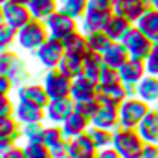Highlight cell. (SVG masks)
I'll return each mask as SVG.
<instances>
[{
	"label": "cell",
	"mask_w": 158,
	"mask_h": 158,
	"mask_svg": "<svg viewBox=\"0 0 158 158\" xmlns=\"http://www.w3.org/2000/svg\"><path fill=\"white\" fill-rule=\"evenodd\" d=\"M86 136L90 138V142L94 143V147L98 151L99 149L112 147V131H105V129H99V127L90 125L88 131H86Z\"/></svg>",
	"instance_id": "f546056e"
},
{
	"label": "cell",
	"mask_w": 158,
	"mask_h": 158,
	"mask_svg": "<svg viewBox=\"0 0 158 158\" xmlns=\"http://www.w3.org/2000/svg\"><path fill=\"white\" fill-rule=\"evenodd\" d=\"M42 132H44V123L20 125V140H24V143L42 142Z\"/></svg>",
	"instance_id": "e575fe53"
},
{
	"label": "cell",
	"mask_w": 158,
	"mask_h": 158,
	"mask_svg": "<svg viewBox=\"0 0 158 158\" xmlns=\"http://www.w3.org/2000/svg\"><path fill=\"white\" fill-rule=\"evenodd\" d=\"M61 42H63L64 53H70V55L83 57V55L88 52V46H86V37H85V33H83L81 30L74 31L72 35H68L66 39H63Z\"/></svg>",
	"instance_id": "4316f807"
},
{
	"label": "cell",
	"mask_w": 158,
	"mask_h": 158,
	"mask_svg": "<svg viewBox=\"0 0 158 158\" xmlns=\"http://www.w3.org/2000/svg\"><path fill=\"white\" fill-rule=\"evenodd\" d=\"M136 98L145 101L147 105H158V77L156 76H145L136 85Z\"/></svg>",
	"instance_id": "44dd1931"
},
{
	"label": "cell",
	"mask_w": 158,
	"mask_h": 158,
	"mask_svg": "<svg viewBox=\"0 0 158 158\" xmlns=\"http://www.w3.org/2000/svg\"><path fill=\"white\" fill-rule=\"evenodd\" d=\"M136 131L145 143H158V105L149 107L147 114L138 123Z\"/></svg>",
	"instance_id": "5bb4252c"
},
{
	"label": "cell",
	"mask_w": 158,
	"mask_h": 158,
	"mask_svg": "<svg viewBox=\"0 0 158 158\" xmlns=\"http://www.w3.org/2000/svg\"><path fill=\"white\" fill-rule=\"evenodd\" d=\"M145 70L149 76H156L158 77V42H153V48L149 52V55L145 57Z\"/></svg>",
	"instance_id": "f35d334b"
},
{
	"label": "cell",
	"mask_w": 158,
	"mask_h": 158,
	"mask_svg": "<svg viewBox=\"0 0 158 158\" xmlns=\"http://www.w3.org/2000/svg\"><path fill=\"white\" fill-rule=\"evenodd\" d=\"M0 74L11 79L15 88L28 83V79H30V70H28L24 59L13 50L0 52Z\"/></svg>",
	"instance_id": "3957f363"
},
{
	"label": "cell",
	"mask_w": 158,
	"mask_h": 158,
	"mask_svg": "<svg viewBox=\"0 0 158 158\" xmlns=\"http://www.w3.org/2000/svg\"><path fill=\"white\" fill-rule=\"evenodd\" d=\"M13 118L17 119L19 125H30V123H44V109L24 103V101H15L13 109Z\"/></svg>",
	"instance_id": "9a60e30c"
},
{
	"label": "cell",
	"mask_w": 158,
	"mask_h": 158,
	"mask_svg": "<svg viewBox=\"0 0 158 158\" xmlns=\"http://www.w3.org/2000/svg\"><path fill=\"white\" fill-rule=\"evenodd\" d=\"M94 158H96V156H94Z\"/></svg>",
	"instance_id": "11a10c76"
},
{
	"label": "cell",
	"mask_w": 158,
	"mask_h": 158,
	"mask_svg": "<svg viewBox=\"0 0 158 158\" xmlns=\"http://www.w3.org/2000/svg\"><path fill=\"white\" fill-rule=\"evenodd\" d=\"M57 70H59L61 74H64L68 79H76V77H79V76H83V57L64 53V57L61 59Z\"/></svg>",
	"instance_id": "f1b7e54d"
},
{
	"label": "cell",
	"mask_w": 158,
	"mask_h": 158,
	"mask_svg": "<svg viewBox=\"0 0 158 158\" xmlns=\"http://www.w3.org/2000/svg\"><path fill=\"white\" fill-rule=\"evenodd\" d=\"M98 149L86 134L68 140V158H94Z\"/></svg>",
	"instance_id": "ffe728a7"
},
{
	"label": "cell",
	"mask_w": 158,
	"mask_h": 158,
	"mask_svg": "<svg viewBox=\"0 0 158 158\" xmlns=\"http://www.w3.org/2000/svg\"><path fill=\"white\" fill-rule=\"evenodd\" d=\"M33 55H35L37 63H39L40 66L44 68V72H46V70H53V68H57V66H59L61 59L64 57V48H63V42L50 37V39L46 40V42L40 46V48L35 52V53H33Z\"/></svg>",
	"instance_id": "52a82bcc"
},
{
	"label": "cell",
	"mask_w": 158,
	"mask_h": 158,
	"mask_svg": "<svg viewBox=\"0 0 158 158\" xmlns=\"http://www.w3.org/2000/svg\"><path fill=\"white\" fill-rule=\"evenodd\" d=\"M86 6H88V0H64L63 4H59V11L72 17L74 20H81L86 11Z\"/></svg>",
	"instance_id": "d6a6232c"
},
{
	"label": "cell",
	"mask_w": 158,
	"mask_h": 158,
	"mask_svg": "<svg viewBox=\"0 0 158 158\" xmlns=\"http://www.w3.org/2000/svg\"><path fill=\"white\" fill-rule=\"evenodd\" d=\"M0 138H9L13 142L20 140V125L13 116L0 118Z\"/></svg>",
	"instance_id": "836d02e7"
},
{
	"label": "cell",
	"mask_w": 158,
	"mask_h": 158,
	"mask_svg": "<svg viewBox=\"0 0 158 158\" xmlns=\"http://www.w3.org/2000/svg\"><path fill=\"white\" fill-rule=\"evenodd\" d=\"M68 142L64 132H63V127L61 125H52V123H46L44 125V132H42V143L46 147H55L59 143H64Z\"/></svg>",
	"instance_id": "4dcf8cb0"
},
{
	"label": "cell",
	"mask_w": 158,
	"mask_h": 158,
	"mask_svg": "<svg viewBox=\"0 0 158 158\" xmlns=\"http://www.w3.org/2000/svg\"><path fill=\"white\" fill-rule=\"evenodd\" d=\"M48 39H50V35H48L44 20L31 19L20 30H17V44L15 46H19V50H22V52L35 53Z\"/></svg>",
	"instance_id": "6da1fadb"
},
{
	"label": "cell",
	"mask_w": 158,
	"mask_h": 158,
	"mask_svg": "<svg viewBox=\"0 0 158 158\" xmlns=\"http://www.w3.org/2000/svg\"><path fill=\"white\" fill-rule=\"evenodd\" d=\"M9 2H15V4H22V6H28L30 0H9Z\"/></svg>",
	"instance_id": "f907efd6"
},
{
	"label": "cell",
	"mask_w": 158,
	"mask_h": 158,
	"mask_svg": "<svg viewBox=\"0 0 158 158\" xmlns=\"http://www.w3.org/2000/svg\"><path fill=\"white\" fill-rule=\"evenodd\" d=\"M143 140L140 138L136 129H125L118 127L112 132V147L123 158H140L143 149Z\"/></svg>",
	"instance_id": "7a4b0ae2"
},
{
	"label": "cell",
	"mask_w": 158,
	"mask_h": 158,
	"mask_svg": "<svg viewBox=\"0 0 158 158\" xmlns=\"http://www.w3.org/2000/svg\"><path fill=\"white\" fill-rule=\"evenodd\" d=\"M2 11H4V22L7 26H11L13 30H20L24 24H28L31 20V13H30L28 6H22V4L7 2L2 6Z\"/></svg>",
	"instance_id": "7c38bea8"
},
{
	"label": "cell",
	"mask_w": 158,
	"mask_h": 158,
	"mask_svg": "<svg viewBox=\"0 0 158 158\" xmlns=\"http://www.w3.org/2000/svg\"><path fill=\"white\" fill-rule=\"evenodd\" d=\"M0 158H24V151H22V145H15L11 147L7 153H4Z\"/></svg>",
	"instance_id": "7dc6e473"
},
{
	"label": "cell",
	"mask_w": 158,
	"mask_h": 158,
	"mask_svg": "<svg viewBox=\"0 0 158 158\" xmlns=\"http://www.w3.org/2000/svg\"><path fill=\"white\" fill-rule=\"evenodd\" d=\"M99 105H101V103L98 101V98H94V99H86V101H77V103H76V110L90 119L94 114H96V110L99 109Z\"/></svg>",
	"instance_id": "74e56055"
},
{
	"label": "cell",
	"mask_w": 158,
	"mask_h": 158,
	"mask_svg": "<svg viewBox=\"0 0 158 158\" xmlns=\"http://www.w3.org/2000/svg\"><path fill=\"white\" fill-rule=\"evenodd\" d=\"M15 99L17 101H24V103L37 105V107H42V109L50 101V98H48L42 83H30V81L15 88Z\"/></svg>",
	"instance_id": "30bf717a"
},
{
	"label": "cell",
	"mask_w": 158,
	"mask_h": 158,
	"mask_svg": "<svg viewBox=\"0 0 158 158\" xmlns=\"http://www.w3.org/2000/svg\"><path fill=\"white\" fill-rule=\"evenodd\" d=\"M2 24H6V22H4V11H2V7H0V26H2Z\"/></svg>",
	"instance_id": "816d5d0a"
},
{
	"label": "cell",
	"mask_w": 158,
	"mask_h": 158,
	"mask_svg": "<svg viewBox=\"0 0 158 158\" xmlns=\"http://www.w3.org/2000/svg\"><path fill=\"white\" fill-rule=\"evenodd\" d=\"M149 7H153V9L158 11V0H149Z\"/></svg>",
	"instance_id": "681fc988"
},
{
	"label": "cell",
	"mask_w": 158,
	"mask_h": 158,
	"mask_svg": "<svg viewBox=\"0 0 158 158\" xmlns=\"http://www.w3.org/2000/svg\"><path fill=\"white\" fill-rule=\"evenodd\" d=\"M44 24H46L48 35H50L52 39H57V40L66 39L68 35H72L74 31L79 30V20H74L72 17L64 15V13L59 11V9H57L55 13H52V15L44 20Z\"/></svg>",
	"instance_id": "8992f818"
},
{
	"label": "cell",
	"mask_w": 158,
	"mask_h": 158,
	"mask_svg": "<svg viewBox=\"0 0 158 158\" xmlns=\"http://www.w3.org/2000/svg\"><path fill=\"white\" fill-rule=\"evenodd\" d=\"M129 59H131V57H129V52L125 50L123 42H110V46L103 52L105 66L114 68V70H119Z\"/></svg>",
	"instance_id": "603a6c76"
},
{
	"label": "cell",
	"mask_w": 158,
	"mask_h": 158,
	"mask_svg": "<svg viewBox=\"0 0 158 158\" xmlns=\"http://www.w3.org/2000/svg\"><path fill=\"white\" fill-rule=\"evenodd\" d=\"M42 86L48 94L50 99H64L70 98V88H72V79H68L64 74H61L57 68L46 70L42 76Z\"/></svg>",
	"instance_id": "5b68a950"
},
{
	"label": "cell",
	"mask_w": 158,
	"mask_h": 158,
	"mask_svg": "<svg viewBox=\"0 0 158 158\" xmlns=\"http://www.w3.org/2000/svg\"><path fill=\"white\" fill-rule=\"evenodd\" d=\"M119 81V76H118V70L114 68H109L105 66L98 77V85H112V83H118Z\"/></svg>",
	"instance_id": "ab89813d"
},
{
	"label": "cell",
	"mask_w": 158,
	"mask_h": 158,
	"mask_svg": "<svg viewBox=\"0 0 158 158\" xmlns=\"http://www.w3.org/2000/svg\"><path fill=\"white\" fill-rule=\"evenodd\" d=\"M15 44H17V30H13L7 24H2L0 26V52L13 50Z\"/></svg>",
	"instance_id": "8d00e7d4"
},
{
	"label": "cell",
	"mask_w": 158,
	"mask_h": 158,
	"mask_svg": "<svg viewBox=\"0 0 158 158\" xmlns=\"http://www.w3.org/2000/svg\"><path fill=\"white\" fill-rule=\"evenodd\" d=\"M96 158H123L114 147H107V149H99L96 153Z\"/></svg>",
	"instance_id": "bcb514c9"
},
{
	"label": "cell",
	"mask_w": 158,
	"mask_h": 158,
	"mask_svg": "<svg viewBox=\"0 0 158 158\" xmlns=\"http://www.w3.org/2000/svg\"><path fill=\"white\" fill-rule=\"evenodd\" d=\"M85 37H86V46H88V50H90V52H96V53H101V55H103V52H105V50L110 46V42H112V40L105 35L103 30L85 33Z\"/></svg>",
	"instance_id": "1f68e13d"
},
{
	"label": "cell",
	"mask_w": 158,
	"mask_h": 158,
	"mask_svg": "<svg viewBox=\"0 0 158 158\" xmlns=\"http://www.w3.org/2000/svg\"><path fill=\"white\" fill-rule=\"evenodd\" d=\"M61 127H63V132H64L66 140H72V138H77L81 134H86V131L90 127V119L86 116H83L81 112L74 110V114L66 119Z\"/></svg>",
	"instance_id": "7402d4cb"
},
{
	"label": "cell",
	"mask_w": 158,
	"mask_h": 158,
	"mask_svg": "<svg viewBox=\"0 0 158 158\" xmlns=\"http://www.w3.org/2000/svg\"><path fill=\"white\" fill-rule=\"evenodd\" d=\"M145 37L153 42H158V11L153 7H147V11L138 19L134 24Z\"/></svg>",
	"instance_id": "cb8c5ba5"
},
{
	"label": "cell",
	"mask_w": 158,
	"mask_h": 158,
	"mask_svg": "<svg viewBox=\"0 0 158 158\" xmlns=\"http://www.w3.org/2000/svg\"><path fill=\"white\" fill-rule=\"evenodd\" d=\"M140 158H158V143H143Z\"/></svg>",
	"instance_id": "ee69618b"
},
{
	"label": "cell",
	"mask_w": 158,
	"mask_h": 158,
	"mask_svg": "<svg viewBox=\"0 0 158 158\" xmlns=\"http://www.w3.org/2000/svg\"><path fill=\"white\" fill-rule=\"evenodd\" d=\"M57 2H59V4H63V2H64V0H57Z\"/></svg>",
	"instance_id": "db71d44e"
},
{
	"label": "cell",
	"mask_w": 158,
	"mask_h": 158,
	"mask_svg": "<svg viewBox=\"0 0 158 158\" xmlns=\"http://www.w3.org/2000/svg\"><path fill=\"white\" fill-rule=\"evenodd\" d=\"M151 105H147L145 101H142L140 98H127L121 105L118 107V118H119V127L125 129H136L138 123L143 119L147 114Z\"/></svg>",
	"instance_id": "277c9868"
},
{
	"label": "cell",
	"mask_w": 158,
	"mask_h": 158,
	"mask_svg": "<svg viewBox=\"0 0 158 158\" xmlns=\"http://www.w3.org/2000/svg\"><path fill=\"white\" fill-rule=\"evenodd\" d=\"M125 99H127V92L121 81L112 85H98V101L101 105L119 107Z\"/></svg>",
	"instance_id": "2e32d148"
},
{
	"label": "cell",
	"mask_w": 158,
	"mask_h": 158,
	"mask_svg": "<svg viewBox=\"0 0 158 158\" xmlns=\"http://www.w3.org/2000/svg\"><path fill=\"white\" fill-rule=\"evenodd\" d=\"M149 0H114L112 11L121 19L129 20L132 26L138 22V19L147 11Z\"/></svg>",
	"instance_id": "8fae6325"
},
{
	"label": "cell",
	"mask_w": 158,
	"mask_h": 158,
	"mask_svg": "<svg viewBox=\"0 0 158 158\" xmlns=\"http://www.w3.org/2000/svg\"><path fill=\"white\" fill-rule=\"evenodd\" d=\"M70 98L74 99V103L98 98V81L88 79L86 76H79V77L72 79Z\"/></svg>",
	"instance_id": "e0dca14e"
},
{
	"label": "cell",
	"mask_w": 158,
	"mask_h": 158,
	"mask_svg": "<svg viewBox=\"0 0 158 158\" xmlns=\"http://www.w3.org/2000/svg\"><path fill=\"white\" fill-rule=\"evenodd\" d=\"M13 109H15L13 98L7 96V94H0V118L13 116Z\"/></svg>",
	"instance_id": "60d3db41"
},
{
	"label": "cell",
	"mask_w": 158,
	"mask_h": 158,
	"mask_svg": "<svg viewBox=\"0 0 158 158\" xmlns=\"http://www.w3.org/2000/svg\"><path fill=\"white\" fill-rule=\"evenodd\" d=\"M7 2H9V0H0V7H2L4 4H7Z\"/></svg>",
	"instance_id": "f5cc1de1"
},
{
	"label": "cell",
	"mask_w": 158,
	"mask_h": 158,
	"mask_svg": "<svg viewBox=\"0 0 158 158\" xmlns=\"http://www.w3.org/2000/svg\"><path fill=\"white\" fill-rule=\"evenodd\" d=\"M28 9L31 13V19L46 20L52 13H55L59 9V2L57 0H30Z\"/></svg>",
	"instance_id": "83f0119b"
},
{
	"label": "cell",
	"mask_w": 158,
	"mask_h": 158,
	"mask_svg": "<svg viewBox=\"0 0 158 158\" xmlns=\"http://www.w3.org/2000/svg\"><path fill=\"white\" fill-rule=\"evenodd\" d=\"M90 125L105 129V131H116L119 127V118H118V107H110V105H99V109L96 110V114L90 118Z\"/></svg>",
	"instance_id": "ac0fdd59"
},
{
	"label": "cell",
	"mask_w": 158,
	"mask_h": 158,
	"mask_svg": "<svg viewBox=\"0 0 158 158\" xmlns=\"http://www.w3.org/2000/svg\"><path fill=\"white\" fill-rule=\"evenodd\" d=\"M125 50L129 52V57L132 59H140V61H145V57L149 55L151 48H153V40H149L136 26L131 28V31L127 33V37L121 40Z\"/></svg>",
	"instance_id": "9c48e42d"
},
{
	"label": "cell",
	"mask_w": 158,
	"mask_h": 158,
	"mask_svg": "<svg viewBox=\"0 0 158 158\" xmlns=\"http://www.w3.org/2000/svg\"><path fill=\"white\" fill-rule=\"evenodd\" d=\"M24 158H52L50 147H46L42 142H33V143H22Z\"/></svg>",
	"instance_id": "d590c367"
},
{
	"label": "cell",
	"mask_w": 158,
	"mask_h": 158,
	"mask_svg": "<svg viewBox=\"0 0 158 158\" xmlns=\"http://www.w3.org/2000/svg\"><path fill=\"white\" fill-rule=\"evenodd\" d=\"M119 81L125 85V86H136L142 79L147 76V70H145V63L140 61V59H129L121 68L118 70Z\"/></svg>",
	"instance_id": "4fadbf2b"
},
{
	"label": "cell",
	"mask_w": 158,
	"mask_h": 158,
	"mask_svg": "<svg viewBox=\"0 0 158 158\" xmlns=\"http://www.w3.org/2000/svg\"><path fill=\"white\" fill-rule=\"evenodd\" d=\"M114 13H107V11H98V9H88L85 11L83 19L79 20V30L83 33H90V31H99L105 28V24L109 22V19Z\"/></svg>",
	"instance_id": "d6986e66"
},
{
	"label": "cell",
	"mask_w": 158,
	"mask_h": 158,
	"mask_svg": "<svg viewBox=\"0 0 158 158\" xmlns=\"http://www.w3.org/2000/svg\"><path fill=\"white\" fill-rule=\"evenodd\" d=\"M13 90H15V86H13L11 79L0 74V94H7V96H11Z\"/></svg>",
	"instance_id": "f6af8a7d"
},
{
	"label": "cell",
	"mask_w": 158,
	"mask_h": 158,
	"mask_svg": "<svg viewBox=\"0 0 158 158\" xmlns=\"http://www.w3.org/2000/svg\"><path fill=\"white\" fill-rule=\"evenodd\" d=\"M114 0H88V9H98V11H107V13H114L112 11Z\"/></svg>",
	"instance_id": "b9f144b4"
},
{
	"label": "cell",
	"mask_w": 158,
	"mask_h": 158,
	"mask_svg": "<svg viewBox=\"0 0 158 158\" xmlns=\"http://www.w3.org/2000/svg\"><path fill=\"white\" fill-rule=\"evenodd\" d=\"M50 153H52V158H68V142L50 147Z\"/></svg>",
	"instance_id": "7bdbcfd3"
},
{
	"label": "cell",
	"mask_w": 158,
	"mask_h": 158,
	"mask_svg": "<svg viewBox=\"0 0 158 158\" xmlns=\"http://www.w3.org/2000/svg\"><path fill=\"white\" fill-rule=\"evenodd\" d=\"M131 28H132V24L129 20L121 19L118 15H112L109 19V22L105 24L103 31H105V35L112 40V42H121V40L127 37V33L131 31Z\"/></svg>",
	"instance_id": "d4e9b609"
},
{
	"label": "cell",
	"mask_w": 158,
	"mask_h": 158,
	"mask_svg": "<svg viewBox=\"0 0 158 158\" xmlns=\"http://www.w3.org/2000/svg\"><path fill=\"white\" fill-rule=\"evenodd\" d=\"M103 68H105V61H103L101 53H96V52L88 50L83 55V76L98 81V77H99V74H101Z\"/></svg>",
	"instance_id": "484cf974"
},
{
	"label": "cell",
	"mask_w": 158,
	"mask_h": 158,
	"mask_svg": "<svg viewBox=\"0 0 158 158\" xmlns=\"http://www.w3.org/2000/svg\"><path fill=\"white\" fill-rule=\"evenodd\" d=\"M17 145V142H13V140H9V138H0V156L4 155V153H7L11 147H15Z\"/></svg>",
	"instance_id": "c3c4849f"
},
{
	"label": "cell",
	"mask_w": 158,
	"mask_h": 158,
	"mask_svg": "<svg viewBox=\"0 0 158 158\" xmlns=\"http://www.w3.org/2000/svg\"><path fill=\"white\" fill-rule=\"evenodd\" d=\"M76 110V103L72 98L64 99H50L44 107V121L52 125H63Z\"/></svg>",
	"instance_id": "ba28073f"
}]
</instances>
